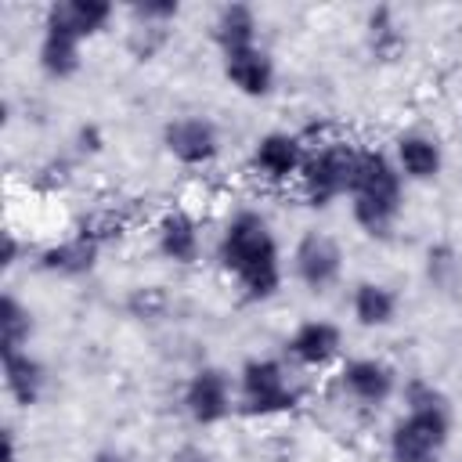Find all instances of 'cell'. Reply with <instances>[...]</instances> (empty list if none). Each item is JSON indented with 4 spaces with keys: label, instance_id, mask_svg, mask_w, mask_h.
I'll use <instances>...</instances> for the list:
<instances>
[{
    "label": "cell",
    "instance_id": "e0dca14e",
    "mask_svg": "<svg viewBox=\"0 0 462 462\" xmlns=\"http://www.w3.org/2000/svg\"><path fill=\"white\" fill-rule=\"evenodd\" d=\"M393 155H397L401 177H408V180H433L444 166L440 144L430 134H401Z\"/></svg>",
    "mask_w": 462,
    "mask_h": 462
},
{
    "label": "cell",
    "instance_id": "603a6c76",
    "mask_svg": "<svg viewBox=\"0 0 462 462\" xmlns=\"http://www.w3.org/2000/svg\"><path fill=\"white\" fill-rule=\"evenodd\" d=\"M130 14L141 29H162L166 22H173L180 14V4L177 0H137V4H130Z\"/></svg>",
    "mask_w": 462,
    "mask_h": 462
},
{
    "label": "cell",
    "instance_id": "d4e9b609",
    "mask_svg": "<svg viewBox=\"0 0 462 462\" xmlns=\"http://www.w3.org/2000/svg\"><path fill=\"white\" fill-rule=\"evenodd\" d=\"M18 256H22V245H18V238L7 231V235H4V253H0V263H4V267H14V263H18Z\"/></svg>",
    "mask_w": 462,
    "mask_h": 462
},
{
    "label": "cell",
    "instance_id": "277c9868",
    "mask_svg": "<svg viewBox=\"0 0 462 462\" xmlns=\"http://www.w3.org/2000/svg\"><path fill=\"white\" fill-rule=\"evenodd\" d=\"M296 404H300V393L274 357L245 361V368L238 372V408L245 415H256V419L285 415Z\"/></svg>",
    "mask_w": 462,
    "mask_h": 462
},
{
    "label": "cell",
    "instance_id": "ba28073f",
    "mask_svg": "<svg viewBox=\"0 0 462 462\" xmlns=\"http://www.w3.org/2000/svg\"><path fill=\"white\" fill-rule=\"evenodd\" d=\"M231 383L220 368H199L184 386V411L199 426H217L231 415Z\"/></svg>",
    "mask_w": 462,
    "mask_h": 462
},
{
    "label": "cell",
    "instance_id": "83f0119b",
    "mask_svg": "<svg viewBox=\"0 0 462 462\" xmlns=\"http://www.w3.org/2000/svg\"><path fill=\"white\" fill-rule=\"evenodd\" d=\"M94 462H123V455H116V451H101Z\"/></svg>",
    "mask_w": 462,
    "mask_h": 462
},
{
    "label": "cell",
    "instance_id": "7a4b0ae2",
    "mask_svg": "<svg viewBox=\"0 0 462 462\" xmlns=\"http://www.w3.org/2000/svg\"><path fill=\"white\" fill-rule=\"evenodd\" d=\"M404 401H408V411L390 430V458L393 462H437L451 433L444 393L422 379H411L404 386Z\"/></svg>",
    "mask_w": 462,
    "mask_h": 462
},
{
    "label": "cell",
    "instance_id": "8fae6325",
    "mask_svg": "<svg viewBox=\"0 0 462 462\" xmlns=\"http://www.w3.org/2000/svg\"><path fill=\"white\" fill-rule=\"evenodd\" d=\"M339 383L343 390L361 401V404H383L393 397L397 390V372L386 365V361H375V357H354L343 365L339 372Z\"/></svg>",
    "mask_w": 462,
    "mask_h": 462
},
{
    "label": "cell",
    "instance_id": "cb8c5ba5",
    "mask_svg": "<svg viewBox=\"0 0 462 462\" xmlns=\"http://www.w3.org/2000/svg\"><path fill=\"white\" fill-rule=\"evenodd\" d=\"M76 231L87 235V238H94V242L101 245V242H108V238H116V235L123 231V220H119L112 209H97V213L83 217V220L76 224Z\"/></svg>",
    "mask_w": 462,
    "mask_h": 462
},
{
    "label": "cell",
    "instance_id": "5b68a950",
    "mask_svg": "<svg viewBox=\"0 0 462 462\" xmlns=\"http://www.w3.org/2000/svg\"><path fill=\"white\" fill-rule=\"evenodd\" d=\"M354 162H357V148H350L343 141H325L314 152H307L303 170H300L303 199L310 206H332L339 195L350 191Z\"/></svg>",
    "mask_w": 462,
    "mask_h": 462
},
{
    "label": "cell",
    "instance_id": "484cf974",
    "mask_svg": "<svg viewBox=\"0 0 462 462\" xmlns=\"http://www.w3.org/2000/svg\"><path fill=\"white\" fill-rule=\"evenodd\" d=\"M0 462H18V444H14V430H0Z\"/></svg>",
    "mask_w": 462,
    "mask_h": 462
},
{
    "label": "cell",
    "instance_id": "7c38bea8",
    "mask_svg": "<svg viewBox=\"0 0 462 462\" xmlns=\"http://www.w3.org/2000/svg\"><path fill=\"white\" fill-rule=\"evenodd\" d=\"M224 76L245 97H267L274 90V61L263 47H245V51L224 54Z\"/></svg>",
    "mask_w": 462,
    "mask_h": 462
},
{
    "label": "cell",
    "instance_id": "9c48e42d",
    "mask_svg": "<svg viewBox=\"0 0 462 462\" xmlns=\"http://www.w3.org/2000/svg\"><path fill=\"white\" fill-rule=\"evenodd\" d=\"M112 4L108 0H58L47 7V18H43V29H54V32H65L72 40H87L94 32H101L108 22H112Z\"/></svg>",
    "mask_w": 462,
    "mask_h": 462
},
{
    "label": "cell",
    "instance_id": "30bf717a",
    "mask_svg": "<svg viewBox=\"0 0 462 462\" xmlns=\"http://www.w3.org/2000/svg\"><path fill=\"white\" fill-rule=\"evenodd\" d=\"M303 159H307V152H303L300 137L282 134V130L263 134V137L253 144V170H256L263 180H274V184H278V180H289V177H300Z\"/></svg>",
    "mask_w": 462,
    "mask_h": 462
},
{
    "label": "cell",
    "instance_id": "4316f807",
    "mask_svg": "<svg viewBox=\"0 0 462 462\" xmlns=\"http://www.w3.org/2000/svg\"><path fill=\"white\" fill-rule=\"evenodd\" d=\"M79 148H87V152H97V148H101L97 126H79Z\"/></svg>",
    "mask_w": 462,
    "mask_h": 462
},
{
    "label": "cell",
    "instance_id": "5bb4252c",
    "mask_svg": "<svg viewBox=\"0 0 462 462\" xmlns=\"http://www.w3.org/2000/svg\"><path fill=\"white\" fill-rule=\"evenodd\" d=\"M97 253H101V245H97L94 238L72 231L69 238L54 242V245H47V249L40 253V267H43L47 274H58V278H79V274H90V271H94Z\"/></svg>",
    "mask_w": 462,
    "mask_h": 462
},
{
    "label": "cell",
    "instance_id": "9a60e30c",
    "mask_svg": "<svg viewBox=\"0 0 462 462\" xmlns=\"http://www.w3.org/2000/svg\"><path fill=\"white\" fill-rule=\"evenodd\" d=\"M155 245L173 263H195L199 260V224L184 209H170L155 224Z\"/></svg>",
    "mask_w": 462,
    "mask_h": 462
},
{
    "label": "cell",
    "instance_id": "52a82bcc",
    "mask_svg": "<svg viewBox=\"0 0 462 462\" xmlns=\"http://www.w3.org/2000/svg\"><path fill=\"white\" fill-rule=\"evenodd\" d=\"M162 144H166V152L177 162H184V166H206L220 152V134L202 116H180V119H170L162 126Z\"/></svg>",
    "mask_w": 462,
    "mask_h": 462
},
{
    "label": "cell",
    "instance_id": "ac0fdd59",
    "mask_svg": "<svg viewBox=\"0 0 462 462\" xmlns=\"http://www.w3.org/2000/svg\"><path fill=\"white\" fill-rule=\"evenodd\" d=\"M213 40L220 54L256 47V11L249 4H224L213 18Z\"/></svg>",
    "mask_w": 462,
    "mask_h": 462
},
{
    "label": "cell",
    "instance_id": "3957f363",
    "mask_svg": "<svg viewBox=\"0 0 462 462\" xmlns=\"http://www.w3.org/2000/svg\"><path fill=\"white\" fill-rule=\"evenodd\" d=\"M350 213L357 227L368 235H390L397 213H401V170L375 148H357L354 177H350Z\"/></svg>",
    "mask_w": 462,
    "mask_h": 462
},
{
    "label": "cell",
    "instance_id": "d6986e66",
    "mask_svg": "<svg viewBox=\"0 0 462 462\" xmlns=\"http://www.w3.org/2000/svg\"><path fill=\"white\" fill-rule=\"evenodd\" d=\"M350 310H354V321L361 328H383L397 318V296L390 285H379V282H361L350 296Z\"/></svg>",
    "mask_w": 462,
    "mask_h": 462
},
{
    "label": "cell",
    "instance_id": "7402d4cb",
    "mask_svg": "<svg viewBox=\"0 0 462 462\" xmlns=\"http://www.w3.org/2000/svg\"><path fill=\"white\" fill-rule=\"evenodd\" d=\"M401 43H404V36H401L393 14H390L386 7L372 11V14H368V47H372V54H379L383 61H390V58L401 51Z\"/></svg>",
    "mask_w": 462,
    "mask_h": 462
},
{
    "label": "cell",
    "instance_id": "44dd1931",
    "mask_svg": "<svg viewBox=\"0 0 462 462\" xmlns=\"http://www.w3.org/2000/svg\"><path fill=\"white\" fill-rule=\"evenodd\" d=\"M32 339V314L22 300H14L11 292H4L0 300V354H14V350H29Z\"/></svg>",
    "mask_w": 462,
    "mask_h": 462
},
{
    "label": "cell",
    "instance_id": "8992f818",
    "mask_svg": "<svg viewBox=\"0 0 462 462\" xmlns=\"http://www.w3.org/2000/svg\"><path fill=\"white\" fill-rule=\"evenodd\" d=\"M292 271H296V278L310 292L328 289L339 278V271H343V249H339V242L332 235H325V231H307L296 242V249H292Z\"/></svg>",
    "mask_w": 462,
    "mask_h": 462
},
{
    "label": "cell",
    "instance_id": "ffe728a7",
    "mask_svg": "<svg viewBox=\"0 0 462 462\" xmlns=\"http://www.w3.org/2000/svg\"><path fill=\"white\" fill-rule=\"evenodd\" d=\"M40 69L51 76V79H69L79 72V40L65 36V32H54V29H43V40H40Z\"/></svg>",
    "mask_w": 462,
    "mask_h": 462
},
{
    "label": "cell",
    "instance_id": "f1b7e54d",
    "mask_svg": "<svg viewBox=\"0 0 462 462\" xmlns=\"http://www.w3.org/2000/svg\"><path fill=\"white\" fill-rule=\"evenodd\" d=\"M191 462H206V458H199V455H195V458H191Z\"/></svg>",
    "mask_w": 462,
    "mask_h": 462
},
{
    "label": "cell",
    "instance_id": "6da1fadb",
    "mask_svg": "<svg viewBox=\"0 0 462 462\" xmlns=\"http://www.w3.org/2000/svg\"><path fill=\"white\" fill-rule=\"evenodd\" d=\"M220 267L238 282L245 300H271L282 289V256L267 220L253 209H242L227 220L220 245Z\"/></svg>",
    "mask_w": 462,
    "mask_h": 462
},
{
    "label": "cell",
    "instance_id": "2e32d148",
    "mask_svg": "<svg viewBox=\"0 0 462 462\" xmlns=\"http://www.w3.org/2000/svg\"><path fill=\"white\" fill-rule=\"evenodd\" d=\"M4 390L11 393L14 404L32 408L47 390V368L29 350L4 354Z\"/></svg>",
    "mask_w": 462,
    "mask_h": 462
},
{
    "label": "cell",
    "instance_id": "4fadbf2b",
    "mask_svg": "<svg viewBox=\"0 0 462 462\" xmlns=\"http://www.w3.org/2000/svg\"><path fill=\"white\" fill-rule=\"evenodd\" d=\"M289 354L292 361L307 365V368H325L332 357H339V346H343V336L332 321H321V318H310L303 325H296V332L289 336Z\"/></svg>",
    "mask_w": 462,
    "mask_h": 462
}]
</instances>
